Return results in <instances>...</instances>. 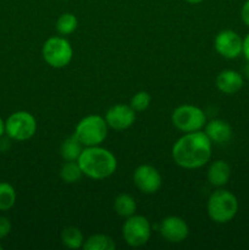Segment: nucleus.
I'll return each mask as SVG.
<instances>
[{
  "mask_svg": "<svg viewBox=\"0 0 249 250\" xmlns=\"http://www.w3.org/2000/svg\"><path fill=\"white\" fill-rule=\"evenodd\" d=\"M212 142L205 132L195 131L183 134L172 146V159L180 167L194 170L209 163Z\"/></svg>",
  "mask_w": 249,
  "mask_h": 250,
  "instance_id": "obj_1",
  "label": "nucleus"
},
{
  "mask_svg": "<svg viewBox=\"0 0 249 250\" xmlns=\"http://www.w3.org/2000/svg\"><path fill=\"white\" fill-rule=\"evenodd\" d=\"M77 161L83 175L92 180H105L114 175L117 168L114 154L99 146H84Z\"/></svg>",
  "mask_w": 249,
  "mask_h": 250,
  "instance_id": "obj_2",
  "label": "nucleus"
},
{
  "mask_svg": "<svg viewBox=\"0 0 249 250\" xmlns=\"http://www.w3.org/2000/svg\"><path fill=\"white\" fill-rule=\"evenodd\" d=\"M207 209L208 215L215 224H227L238 212V199L229 190L217 189L209 197Z\"/></svg>",
  "mask_w": 249,
  "mask_h": 250,
  "instance_id": "obj_3",
  "label": "nucleus"
},
{
  "mask_svg": "<svg viewBox=\"0 0 249 250\" xmlns=\"http://www.w3.org/2000/svg\"><path fill=\"white\" fill-rule=\"evenodd\" d=\"M107 126L105 117L99 115H88L83 117L76 126L75 136L83 146H100L107 136Z\"/></svg>",
  "mask_w": 249,
  "mask_h": 250,
  "instance_id": "obj_4",
  "label": "nucleus"
},
{
  "mask_svg": "<svg viewBox=\"0 0 249 250\" xmlns=\"http://www.w3.org/2000/svg\"><path fill=\"white\" fill-rule=\"evenodd\" d=\"M42 55L49 66L54 68H63L72 60L73 49L70 42L63 37H50L44 42Z\"/></svg>",
  "mask_w": 249,
  "mask_h": 250,
  "instance_id": "obj_5",
  "label": "nucleus"
},
{
  "mask_svg": "<svg viewBox=\"0 0 249 250\" xmlns=\"http://www.w3.org/2000/svg\"><path fill=\"white\" fill-rule=\"evenodd\" d=\"M171 121L178 131L183 133L200 131L207 125V116L200 107L183 104L176 107L171 115Z\"/></svg>",
  "mask_w": 249,
  "mask_h": 250,
  "instance_id": "obj_6",
  "label": "nucleus"
},
{
  "mask_svg": "<svg viewBox=\"0 0 249 250\" xmlns=\"http://www.w3.org/2000/svg\"><path fill=\"white\" fill-rule=\"evenodd\" d=\"M36 132L37 120L28 111L14 112L5 121V134L14 141H28L36 134Z\"/></svg>",
  "mask_w": 249,
  "mask_h": 250,
  "instance_id": "obj_7",
  "label": "nucleus"
},
{
  "mask_svg": "<svg viewBox=\"0 0 249 250\" xmlns=\"http://www.w3.org/2000/svg\"><path fill=\"white\" fill-rule=\"evenodd\" d=\"M151 236V227L148 219L141 215L127 217L122 227V237L129 247L138 248L148 243Z\"/></svg>",
  "mask_w": 249,
  "mask_h": 250,
  "instance_id": "obj_8",
  "label": "nucleus"
},
{
  "mask_svg": "<svg viewBox=\"0 0 249 250\" xmlns=\"http://www.w3.org/2000/svg\"><path fill=\"white\" fill-rule=\"evenodd\" d=\"M215 50L217 51L219 55L222 58L233 60L237 59L239 55H242L243 50V39L241 38L237 32L232 29H225L217 33L215 37Z\"/></svg>",
  "mask_w": 249,
  "mask_h": 250,
  "instance_id": "obj_9",
  "label": "nucleus"
},
{
  "mask_svg": "<svg viewBox=\"0 0 249 250\" xmlns=\"http://www.w3.org/2000/svg\"><path fill=\"white\" fill-rule=\"evenodd\" d=\"M133 182L144 194H154L161 188L163 177L154 166L143 164L134 170Z\"/></svg>",
  "mask_w": 249,
  "mask_h": 250,
  "instance_id": "obj_10",
  "label": "nucleus"
},
{
  "mask_svg": "<svg viewBox=\"0 0 249 250\" xmlns=\"http://www.w3.org/2000/svg\"><path fill=\"white\" fill-rule=\"evenodd\" d=\"M105 121L110 128L116 129V131H124L129 128L136 121V111L132 109L131 105H112L105 114Z\"/></svg>",
  "mask_w": 249,
  "mask_h": 250,
  "instance_id": "obj_11",
  "label": "nucleus"
},
{
  "mask_svg": "<svg viewBox=\"0 0 249 250\" xmlns=\"http://www.w3.org/2000/svg\"><path fill=\"white\" fill-rule=\"evenodd\" d=\"M159 232L170 243H181L189 234L187 222L178 216H168L161 221Z\"/></svg>",
  "mask_w": 249,
  "mask_h": 250,
  "instance_id": "obj_12",
  "label": "nucleus"
},
{
  "mask_svg": "<svg viewBox=\"0 0 249 250\" xmlns=\"http://www.w3.org/2000/svg\"><path fill=\"white\" fill-rule=\"evenodd\" d=\"M244 84L243 76L234 70H225L217 75L216 87L221 93L227 95L236 94Z\"/></svg>",
  "mask_w": 249,
  "mask_h": 250,
  "instance_id": "obj_13",
  "label": "nucleus"
},
{
  "mask_svg": "<svg viewBox=\"0 0 249 250\" xmlns=\"http://www.w3.org/2000/svg\"><path fill=\"white\" fill-rule=\"evenodd\" d=\"M204 132L210 141L216 144H225L232 138V127L224 120H211L205 125Z\"/></svg>",
  "mask_w": 249,
  "mask_h": 250,
  "instance_id": "obj_14",
  "label": "nucleus"
},
{
  "mask_svg": "<svg viewBox=\"0 0 249 250\" xmlns=\"http://www.w3.org/2000/svg\"><path fill=\"white\" fill-rule=\"evenodd\" d=\"M231 177V167L224 160H216L211 163L208 170V181L215 187H224L228 183Z\"/></svg>",
  "mask_w": 249,
  "mask_h": 250,
  "instance_id": "obj_15",
  "label": "nucleus"
},
{
  "mask_svg": "<svg viewBox=\"0 0 249 250\" xmlns=\"http://www.w3.org/2000/svg\"><path fill=\"white\" fill-rule=\"evenodd\" d=\"M83 149H84L83 144L73 134L62 142L60 146V153L65 161H77Z\"/></svg>",
  "mask_w": 249,
  "mask_h": 250,
  "instance_id": "obj_16",
  "label": "nucleus"
},
{
  "mask_svg": "<svg viewBox=\"0 0 249 250\" xmlns=\"http://www.w3.org/2000/svg\"><path fill=\"white\" fill-rule=\"evenodd\" d=\"M114 209L119 216L121 217H129L134 215L137 209L136 200L133 197L126 193H121L117 195L114 200Z\"/></svg>",
  "mask_w": 249,
  "mask_h": 250,
  "instance_id": "obj_17",
  "label": "nucleus"
},
{
  "mask_svg": "<svg viewBox=\"0 0 249 250\" xmlns=\"http://www.w3.org/2000/svg\"><path fill=\"white\" fill-rule=\"evenodd\" d=\"M116 248L114 239L106 234H93L83 244L84 250H114Z\"/></svg>",
  "mask_w": 249,
  "mask_h": 250,
  "instance_id": "obj_18",
  "label": "nucleus"
},
{
  "mask_svg": "<svg viewBox=\"0 0 249 250\" xmlns=\"http://www.w3.org/2000/svg\"><path fill=\"white\" fill-rule=\"evenodd\" d=\"M61 242L68 249H80L83 248L84 237L77 227H67L61 233Z\"/></svg>",
  "mask_w": 249,
  "mask_h": 250,
  "instance_id": "obj_19",
  "label": "nucleus"
},
{
  "mask_svg": "<svg viewBox=\"0 0 249 250\" xmlns=\"http://www.w3.org/2000/svg\"><path fill=\"white\" fill-rule=\"evenodd\" d=\"M83 172L78 161H66L60 170V177L67 185L78 182L82 178Z\"/></svg>",
  "mask_w": 249,
  "mask_h": 250,
  "instance_id": "obj_20",
  "label": "nucleus"
},
{
  "mask_svg": "<svg viewBox=\"0 0 249 250\" xmlns=\"http://www.w3.org/2000/svg\"><path fill=\"white\" fill-rule=\"evenodd\" d=\"M78 26V20L71 12H65V14L60 15L59 19L56 20L55 28L61 36H68V34L73 33Z\"/></svg>",
  "mask_w": 249,
  "mask_h": 250,
  "instance_id": "obj_21",
  "label": "nucleus"
},
{
  "mask_svg": "<svg viewBox=\"0 0 249 250\" xmlns=\"http://www.w3.org/2000/svg\"><path fill=\"white\" fill-rule=\"evenodd\" d=\"M16 203V190L10 183L0 182V211H7Z\"/></svg>",
  "mask_w": 249,
  "mask_h": 250,
  "instance_id": "obj_22",
  "label": "nucleus"
},
{
  "mask_svg": "<svg viewBox=\"0 0 249 250\" xmlns=\"http://www.w3.org/2000/svg\"><path fill=\"white\" fill-rule=\"evenodd\" d=\"M151 102V98L149 95L148 92H144V90H141V92H137L133 97L131 98V103L129 105L132 106V109L136 112L138 111H144L149 107Z\"/></svg>",
  "mask_w": 249,
  "mask_h": 250,
  "instance_id": "obj_23",
  "label": "nucleus"
},
{
  "mask_svg": "<svg viewBox=\"0 0 249 250\" xmlns=\"http://www.w3.org/2000/svg\"><path fill=\"white\" fill-rule=\"evenodd\" d=\"M11 231V222L7 217L0 216V241L4 239Z\"/></svg>",
  "mask_w": 249,
  "mask_h": 250,
  "instance_id": "obj_24",
  "label": "nucleus"
},
{
  "mask_svg": "<svg viewBox=\"0 0 249 250\" xmlns=\"http://www.w3.org/2000/svg\"><path fill=\"white\" fill-rule=\"evenodd\" d=\"M241 19L242 21H243V23L249 27V0H247L243 4V6H242Z\"/></svg>",
  "mask_w": 249,
  "mask_h": 250,
  "instance_id": "obj_25",
  "label": "nucleus"
},
{
  "mask_svg": "<svg viewBox=\"0 0 249 250\" xmlns=\"http://www.w3.org/2000/svg\"><path fill=\"white\" fill-rule=\"evenodd\" d=\"M242 54H243L246 60L249 62V33L243 39V50H242Z\"/></svg>",
  "mask_w": 249,
  "mask_h": 250,
  "instance_id": "obj_26",
  "label": "nucleus"
},
{
  "mask_svg": "<svg viewBox=\"0 0 249 250\" xmlns=\"http://www.w3.org/2000/svg\"><path fill=\"white\" fill-rule=\"evenodd\" d=\"M4 134H5V121L0 117V139L2 138Z\"/></svg>",
  "mask_w": 249,
  "mask_h": 250,
  "instance_id": "obj_27",
  "label": "nucleus"
},
{
  "mask_svg": "<svg viewBox=\"0 0 249 250\" xmlns=\"http://www.w3.org/2000/svg\"><path fill=\"white\" fill-rule=\"evenodd\" d=\"M186 2H188V4H192V5H197V4H200L202 1H204V0H185Z\"/></svg>",
  "mask_w": 249,
  "mask_h": 250,
  "instance_id": "obj_28",
  "label": "nucleus"
},
{
  "mask_svg": "<svg viewBox=\"0 0 249 250\" xmlns=\"http://www.w3.org/2000/svg\"><path fill=\"white\" fill-rule=\"evenodd\" d=\"M244 75L249 78V62H248V65L246 66V68H244Z\"/></svg>",
  "mask_w": 249,
  "mask_h": 250,
  "instance_id": "obj_29",
  "label": "nucleus"
},
{
  "mask_svg": "<svg viewBox=\"0 0 249 250\" xmlns=\"http://www.w3.org/2000/svg\"><path fill=\"white\" fill-rule=\"evenodd\" d=\"M2 249V246H1V244H0V250H1Z\"/></svg>",
  "mask_w": 249,
  "mask_h": 250,
  "instance_id": "obj_30",
  "label": "nucleus"
}]
</instances>
